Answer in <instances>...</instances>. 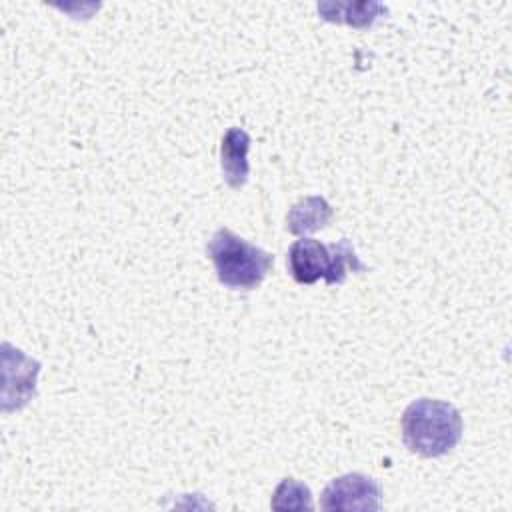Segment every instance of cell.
<instances>
[{"label":"cell","instance_id":"cell-7","mask_svg":"<svg viewBox=\"0 0 512 512\" xmlns=\"http://www.w3.org/2000/svg\"><path fill=\"white\" fill-rule=\"evenodd\" d=\"M318 12L328 22H344L354 28H368L378 14L386 12V8L378 2H326L318 4Z\"/></svg>","mask_w":512,"mask_h":512},{"label":"cell","instance_id":"cell-5","mask_svg":"<svg viewBox=\"0 0 512 512\" xmlns=\"http://www.w3.org/2000/svg\"><path fill=\"white\" fill-rule=\"evenodd\" d=\"M248 148H250V136L238 126H232L222 136L220 144V166L222 176L226 184L234 190L242 188L250 174L248 164Z\"/></svg>","mask_w":512,"mask_h":512},{"label":"cell","instance_id":"cell-1","mask_svg":"<svg viewBox=\"0 0 512 512\" xmlns=\"http://www.w3.org/2000/svg\"><path fill=\"white\" fill-rule=\"evenodd\" d=\"M402 440L414 454L438 458L462 438V416L444 400L418 398L402 414Z\"/></svg>","mask_w":512,"mask_h":512},{"label":"cell","instance_id":"cell-6","mask_svg":"<svg viewBox=\"0 0 512 512\" xmlns=\"http://www.w3.org/2000/svg\"><path fill=\"white\" fill-rule=\"evenodd\" d=\"M332 220V206L322 196H308L296 202L286 216V230L296 236L322 230Z\"/></svg>","mask_w":512,"mask_h":512},{"label":"cell","instance_id":"cell-2","mask_svg":"<svg viewBox=\"0 0 512 512\" xmlns=\"http://www.w3.org/2000/svg\"><path fill=\"white\" fill-rule=\"evenodd\" d=\"M206 254L214 264L220 284L232 290H252L260 286L274 264L268 252L248 244L228 228H218L212 234Z\"/></svg>","mask_w":512,"mask_h":512},{"label":"cell","instance_id":"cell-3","mask_svg":"<svg viewBox=\"0 0 512 512\" xmlns=\"http://www.w3.org/2000/svg\"><path fill=\"white\" fill-rule=\"evenodd\" d=\"M288 270L298 284H314L324 278L326 284H342L348 270L366 272L348 238L334 244L302 236L288 248Z\"/></svg>","mask_w":512,"mask_h":512},{"label":"cell","instance_id":"cell-8","mask_svg":"<svg viewBox=\"0 0 512 512\" xmlns=\"http://www.w3.org/2000/svg\"><path fill=\"white\" fill-rule=\"evenodd\" d=\"M272 510H312V492L304 482H298L294 478H284L276 486L272 500Z\"/></svg>","mask_w":512,"mask_h":512},{"label":"cell","instance_id":"cell-4","mask_svg":"<svg viewBox=\"0 0 512 512\" xmlns=\"http://www.w3.org/2000/svg\"><path fill=\"white\" fill-rule=\"evenodd\" d=\"M322 510H380L382 488L380 484L360 472H350L334 478L320 496Z\"/></svg>","mask_w":512,"mask_h":512}]
</instances>
